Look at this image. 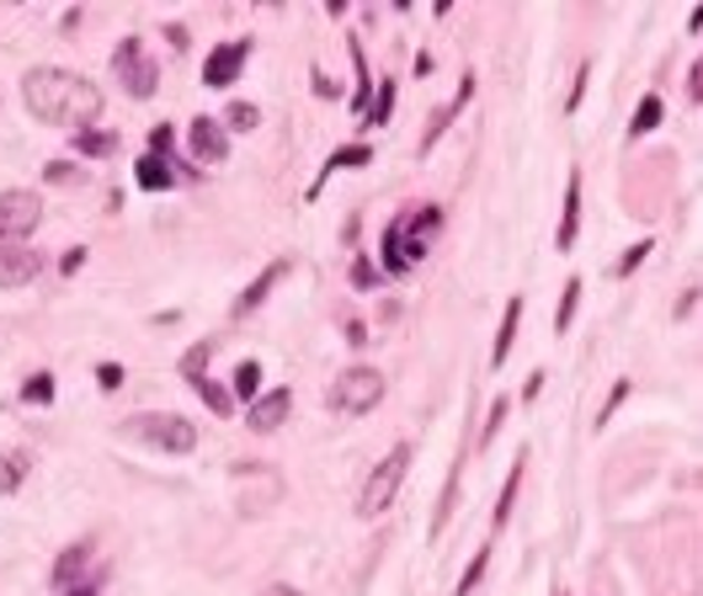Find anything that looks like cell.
I'll return each instance as SVG.
<instances>
[{"label":"cell","instance_id":"26","mask_svg":"<svg viewBox=\"0 0 703 596\" xmlns=\"http://www.w3.org/2000/svg\"><path fill=\"white\" fill-rule=\"evenodd\" d=\"M576 298H582V283L571 277V283H565V298H560V315H554V330L571 326V315H576Z\"/></svg>","mask_w":703,"mask_h":596},{"label":"cell","instance_id":"9","mask_svg":"<svg viewBox=\"0 0 703 596\" xmlns=\"http://www.w3.org/2000/svg\"><path fill=\"white\" fill-rule=\"evenodd\" d=\"M38 251L28 245H0V288H28L32 277H38Z\"/></svg>","mask_w":703,"mask_h":596},{"label":"cell","instance_id":"10","mask_svg":"<svg viewBox=\"0 0 703 596\" xmlns=\"http://www.w3.org/2000/svg\"><path fill=\"white\" fill-rule=\"evenodd\" d=\"M294 411V389H273V394H256L251 400V426L256 432H277L283 421Z\"/></svg>","mask_w":703,"mask_h":596},{"label":"cell","instance_id":"36","mask_svg":"<svg viewBox=\"0 0 703 596\" xmlns=\"http://www.w3.org/2000/svg\"><path fill=\"white\" fill-rule=\"evenodd\" d=\"M624 394H629V379H618V384H613V394H608V411H603V421H608L613 411H618V400H624Z\"/></svg>","mask_w":703,"mask_h":596},{"label":"cell","instance_id":"13","mask_svg":"<svg viewBox=\"0 0 703 596\" xmlns=\"http://www.w3.org/2000/svg\"><path fill=\"white\" fill-rule=\"evenodd\" d=\"M134 177H139L145 192H171V187H177V166H171L166 155H145V160L134 166Z\"/></svg>","mask_w":703,"mask_h":596},{"label":"cell","instance_id":"19","mask_svg":"<svg viewBox=\"0 0 703 596\" xmlns=\"http://www.w3.org/2000/svg\"><path fill=\"white\" fill-rule=\"evenodd\" d=\"M235 394H241L245 405H251V400L262 394V362H256V358H251V362H241V368H235Z\"/></svg>","mask_w":703,"mask_h":596},{"label":"cell","instance_id":"33","mask_svg":"<svg viewBox=\"0 0 703 596\" xmlns=\"http://www.w3.org/2000/svg\"><path fill=\"white\" fill-rule=\"evenodd\" d=\"M75 177H81V171H75L70 160H54V166H49V181H60V187H70Z\"/></svg>","mask_w":703,"mask_h":596},{"label":"cell","instance_id":"3","mask_svg":"<svg viewBox=\"0 0 703 596\" xmlns=\"http://www.w3.org/2000/svg\"><path fill=\"white\" fill-rule=\"evenodd\" d=\"M326 400H331L337 416H368L384 400V379H379V368H347Z\"/></svg>","mask_w":703,"mask_h":596},{"label":"cell","instance_id":"32","mask_svg":"<svg viewBox=\"0 0 703 596\" xmlns=\"http://www.w3.org/2000/svg\"><path fill=\"white\" fill-rule=\"evenodd\" d=\"M352 283H358V288H373V283H379L373 262H352Z\"/></svg>","mask_w":703,"mask_h":596},{"label":"cell","instance_id":"14","mask_svg":"<svg viewBox=\"0 0 703 596\" xmlns=\"http://www.w3.org/2000/svg\"><path fill=\"white\" fill-rule=\"evenodd\" d=\"M283 277H288V262H273V267L262 272V277H256V283H251V288H245L241 298H235V315H251V309H262V298L273 294Z\"/></svg>","mask_w":703,"mask_h":596},{"label":"cell","instance_id":"6","mask_svg":"<svg viewBox=\"0 0 703 596\" xmlns=\"http://www.w3.org/2000/svg\"><path fill=\"white\" fill-rule=\"evenodd\" d=\"M38 219H43V203H38V192H28V187H11V192H0V235L11 240V245H22V240L38 230Z\"/></svg>","mask_w":703,"mask_h":596},{"label":"cell","instance_id":"15","mask_svg":"<svg viewBox=\"0 0 703 596\" xmlns=\"http://www.w3.org/2000/svg\"><path fill=\"white\" fill-rule=\"evenodd\" d=\"M518 320H522V298H507V315H501V330H496V368L512 358V341H518Z\"/></svg>","mask_w":703,"mask_h":596},{"label":"cell","instance_id":"39","mask_svg":"<svg viewBox=\"0 0 703 596\" xmlns=\"http://www.w3.org/2000/svg\"><path fill=\"white\" fill-rule=\"evenodd\" d=\"M262 596H305V592H299V586H283V581H277V586H267Z\"/></svg>","mask_w":703,"mask_h":596},{"label":"cell","instance_id":"38","mask_svg":"<svg viewBox=\"0 0 703 596\" xmlns=\"http://www.w3.org/2000/svg\"><path fill=\"white\" fill-rule=\"evenodd\" d=\"M315 96H337V86H331V75H326V70H315Z\"/></svg>","mask_w":703,"mask_h":596},{"label":"cell","instance_id":"8","mask_svg":"<svg viewBox=\"0 0 703 596\" xmlns=\"http://www.w3.org/2000/svg\"><path fill=\"white\" fill-rule=\"evenodd\" d=\"M187 145H192V155H198V160H209V166H219V160L230 155V134H224V123L198 118L192 128H187Z\"/></svg>","mask_w":703,"mask_h":596},{"label":"cell","instance_id":"23","mask_svg":"<svg viewBox=\"0 0 703 596\" xmlns=\"http://www.w3.org/2000/svg\"><path fill=\"white\" fill-rule=\"evenodd\" d=\"M373 160V149L368 145H347V149H337L331 160H326V171H347V166H368Z\"/></svg>","mask_w":703,"mask_h":596},{"label":"cell","instance_id":"21","mask_svg":"<svg viewBox=\"0 0 703 596\" xmlns=\"http://www.w3.org/2000/svg\"><path fill=\"white\" fill-rule=\"evenodd\" d=\"M661 113H667V107H661V96H645V102H640V113H635V123H629V139H640V134H650V128L661 123Z\"/></svg>","mask_w":703,"mask_h":596},{"label":"cell","instance_id":"12","mask_svg":"<svg viewBox=\"0 0 703 596\" xmlns=\"http://www.w3.org/2000/svg\"><path fill=\"white\" fill-rule=\"evenodd\" d=\"M86 565H92V543H70L60 560H54V586H60V592H70V586L86 575Z\"/></svg>","mask_w":703,"mask_h":596},{"label":"cell","instance_id":"16","mask_svg":"<svg viewBox=\"0 0 703 596\" xmlns=\"http://www.w3.org/2000/svg\"><path fill=\"white\" fill-rule=\"evenodd\" d=\"M384 272H411V262H405V213H400L395 224L384 230Z\"/></svg>","mask_w":703,"mask_h":596},{"label":"cell","instance_id":"5","mask_svg":"<svg viewBox=\"0 0 703 596\" xmlns=\"http://www.w3.org/2000/svg\"><path fill=\"white\" fill-rule=\"evenodd\" d=\"M113 70H118V81L128 86V96H139V102H150L155 86H160V70H155V60L145 54L139 38H123L118 54H113Z\"/></svg>","mask_w":703,"mask_h":596},{"label":"cell","instance_id":"2","mask_svg":"<svg viewBox=\"0 0 703 596\" xmlns=\"http://www.w3.org/2000/svg\"><path fill=\"white\" fill-rule=\"evenodd\" d=\"M123 437L134 443H150L160 453H192L198 447V426L187 416H166V411H145V416H128L123 421Z\"/></svg>","mask_w":703,"mask_h":596},{"label":"cell","instance_id":"22","mask_svg":"<svg viewBox=\"0 0 703 596\" xmlns=\"http://www.w3.org/2000/svg\"><path fill=\"white\" fill-rule=\"evenodd\" d=\"M113 149H118V134H96V128L75 134V155H113Z\"/></svg>","mask_w":703,"mask_h":596},{"label":"cell","instance_id":"7","mask_svg":"<svg viewBox=\"0 0 703 596\" xmlns=\"http://www.w3.org/2000/svg\"><path fill=\"white\" fill-rule=\"evenodd\" d=\"M245 60H251V43H245V38L219 43L214 54H209V64H203V86H235V75L245 70Z\"/></svg>","mask_w":703,"mask_h":596},{"label":"cell","instance_id":"29","mask_svg":"<svg viewBox=\"0 0 703 596\" xmlns=\"http://www.w3.org/2000/svg\"><path fill=\"white\" fill-rule=\"evenodd\" d=\"M486 560H490V554H486V549H480V554H475V565L464 570V581H459V596H469V592H475V581H480V575H486Z\"/></svg>","mask_w":703,"mask_h":596},{"label":"cell","instance_id":"17","mask_svg":"<svg viewBox=\"0 0 703 596\" xmlns=\"http://www.w3.org/2000/svg\"><path fill=\"white\" fill-rule=\"evenodd\" d=\"M28 479V453H0V496H17Z\"/></svg>","mask_w":703,"mask_h":596},{"label":"cell","instance_id":"11","mask_svg":"<svg viewBox=\"0 0 703 596\" xmlns=\"http://www.w3.org/2000/svg\"><path fill=\"white\" fill-rule=\"evenodd\" d=\"M576 230H582V177L571 171V181H565V219H560L554 245H560V251H571V245H576Z\"/></svg>","mask_w":703,"mask_h":596},{"label":"cell","instance_id":"20","mask_svg":"<svg viewBox=\"0 0 703 596\" xmlns=\"http://www.w3.org/2000/svg\"><path fill=\"white\" fill-rule=\"evenodd\" d=\"M352 70H358V96H352V107L368 113V107H373V81H368V60H363V49H358V43H352Z\"/></svg>","mask_w":703,"mask_h":596},{"label":"cell","instance_id":"34","mask_svg":"<svg viewBox=\"0 0 703 596\" xmlns=\"http://www.w3.org/2000/svg\"><path fill=\"white\" fill-rule=\"evenodd\" d=\"M96 379H102V389H118L123 384V368H118V362H102V368H96Z\"/></svg>","mask_w":703,"mask_h":596},{"label":"cell","instance_id":"28","mask_svg":"<svg viewBox=\"0 0 703 596\" xmlns=\"http://www.w3.org/2000/svg\"><path fill=\"white\" fill-rule=\"evenodd\" d=\"M214 358V341H203V347H192V352H187L182 358V373L187 379H198V373H203V362Z\"/></svg>","mask_w":703,"mask_h":596},{"label":"cell","instance_id":"18","mask_svg":"<svg viewBox=\"0 0 703 596\" xmlns=\"http://www.w3.org/2000/svg\"><path fill=\"white\" fill-rule=\"evenodd\" d=\"M192 389H198V400H203L214 416H230V411H235V400H230V394H224V389H219L209 373H198V379H192Z\"/></svg>","mask_w":703,"mask_h":596},{"label":"cell","instance_id":"27","mask_svg":"<svg viewBox=\"0 0 703 596\" xmlns=\"http://www.w3.org/2000/svg\"><path fill=\"white\" fill-rule=\"evenodd\" d=\"M390 107H395V86H390V81H384V91H379V102H373V107H368V128H379V123L390 118Z\"/></svg>","mask_w":703,"mask_h":596},{"label":"cell","instance_id":"24","mask_svg":"<svg viewBox=\"0 0 703 596\" xmlns=\"http://www.w3.org/2000/svg\"><path fill=\"white\" fill-rule=\"evenodd\" d=\"M22 400H28V405H49V400H54V379H49V373H32L28 384H22Z\"/></svg>","mask_w":703,"mask_h":596},{"label":"cell","instance_id":"4","mask_svg":"<svg viewBox=\"0 0 703 596\" xmlns=\"http://www.w3.org/2000/svg\"><path fill=\"white\" fill-rule=\"evenodd\" d=\"M405 469H411V447L400 443V447H390V458L368 475V485H363V496H358V517H379V511L395 501V490L405 485Z\"/></svg>","mask_w":703,"mask_h":596},{"label":"cell","instance_id":"40","mask_svg":"<svg viewBox=\"0 0 703 596\" xmlns=\"http://www.w3.org/2000/svg\"><path fill=\"white\" fill-rule=\"evenodd\" d=\"M70 596H96V581H81V586H70Z\"/></svg>","mask_w":703,"mask_h":596},{"label":"cell","instance_id":"25","mask_svg":"<svg viewBox=\"0 0 703 596\" xmlns=\"http://www.w3.org/2000/svg\"><path fill=\"white\" fill-rule=\"evenodd\" d=\"M224 123H230V128H241V134H251V128L262 123V113H256L251 102H230V113H224Z\"/></svg>","mask_w":703,"mask_h":596},{"label":"cell","instance_id":"31","mask_svg":"<svg viewBox=\"0 0 703 596\" xmlns=\"http://www.w3.org/2000/svg\"><path fill=\"white\" fill-rule=\"evenodd\" d=\"M150 155H166V160H171V128H166V123L150 134Z\"/></svg>","mask_w":703,"mask_h":596},{"label":"cell","instance_id":"35","mask_svg":"<svg viewBox=\"0 0 703 596\" xmlns=\"http://www.w3.org/2000/svg\"><path fill=\"white\" fill-rule=\"evenodd\" d=\"M501 421H507V400H496V405H490V426L480 432V443H490V437H496V426H501Z\"/></svg>","mask_w":703,"mask_h":596},{"label":"cell","instance_id":"37","mask_svg":"<svg viewBox=\"0 0 703 596\" xmlns=\"http://www.w3.org/2000/svg\"><path fill=\"white\" fill-rule=\"evenodd\" d=\"M81 262H86V245H75V251H64V272H81Z\"/></svg>","mask_w":703,"mask_h":596},{"label":"cell","instance_id":"1","mask_svg":"<svg viewBox=\"0 0 703 596\" xmlns=\"http://www.w3.org/2000/svg\"><path fill=\"white\" fill-rule=\"evenodd\" d=\"M22 102L38 123H54V128H70V134H86L96 118H102V91L75 75V70H60V64H38L22 81Z\"/></svg>","mask_w":703,"mask_h":596},{"label":"cell","instance_id":"30","mask_svg":"<svg viewBox=\"0 0 703 596\" xmlns=\"http://www.w3.org/2000/svg\"><path fill=\"white\" fill-rule=\"evenodd\" d=\"M645 256H650V240H640V245H635V251H629V256H624V262H618V277H629V272L640 267Z\"/></svg>","mask_w":703,"mask_h":596}]
</instances>
